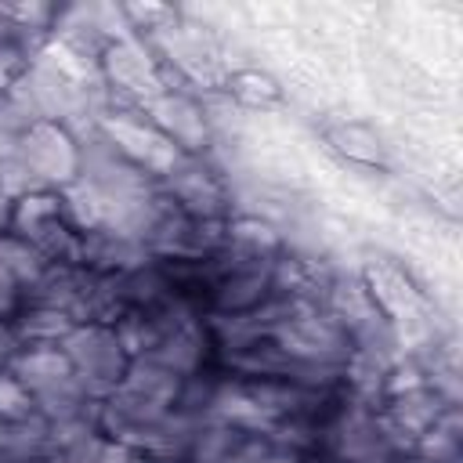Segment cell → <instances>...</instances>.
<instances>
[{
	"mask_svg": "<svg viewBox=\"0 0 463 463\" xmlns=\"http://www.w3.org/2000/svg\"><path fill=\"white\" fill-rule=\"evenodd\" d=\"M177 391H181V376H174L156 362L130 358L123 380L101 402V434L123 445L137 427L170 412L177 402Z\"/></svg>",
	"mask_w": 463,
	"mask_h": 463,
	"instance_id": "1",
	"label": "cell"
},
{
	"mask_svg": "<svg viewBox=\"0 0 463 463\" xmlns=\"http://www.w3.org/2000/svg\"><path fill=\"white\" fill-rule=\"evenodd\" d=\"M11 235L36 246L51 264H76L80 260V235L65 213L61 192H29L11 206Z\"/></svg>",
	"mask_w": 463,
	"mask_h": 463,
	"instance_id": "2",
	"label": "cell"
},
{
	"mask_svg": "<svg viewBox=\"0 0 463 463\" xmlns=\"http://www.w3.org/2000/svg\"><path fill=\"white\" fill-rule=\"evenodd\" d=\"M76 373V380L83 383V391L94 398V402H105L112 394V387L123 380L127 365H130V354L123 351L119 336L112 326H101V322H83V326H72L61 344H58Z\"/></svg>",
	"mask_w": 463,
	"mask_h": 463,
	"instance_id": "3",
	"label": "cell"
},
{
	"mask_svg": "<svg viewBox=\"0 0 463 463\" xmlns=\"http://www.w3.org/2000/svg\"><path fill=\"white\" fill-rule=\"evenodd\" d=\"M98 130L109 137V145H112L127 163H134L137 170L152 174L156 181H163V177L181 163V156H184L166 134H159V130L145 119L141 109H130V105H112V109L101 116Z\"/></svg>",
	"mask_w": 463,
	"mask_h": 463,
	"instance_id": "4",
	"label": "cell"
},
{
	"mask_svg": "<svg viewBox=\"0 0 463 463\" xmlns=\"http://www.w3.org/2000/svg\"><path fill=\"white\" fill-rule=\"evenodd\" d=\"M163 195L195 221H228L232 188L221 166L206 163V156H181V163L159 181Z\"/></svg>",
	"mask_w": 463,
	"mask_h": 463,
	"instance_id": "5",
	"label": "cell"
},
{
	"mask_svg": "<svg viewBox=\"0 0 463 463\" xmlns=\"http://www.w3.org/2000/svg\"><path fill=\"white\" fill-rule=\"evenodd\" d=\"M18 159L47 192H61L80 177V145L58 123H29L18 137Z\"/></svg>",
	"mask_w": 463,
	"mask_h": 463,
	"instance_id": "6",
	"label": "cell"
},
{
	"mask_svg": "<svg viewBox=\"0 0 463 463\" xmlns=\"http://www.w3.org/2000/svg\"><path fill=\"white\" fill-rule=\"evenodd\" d=\"M98 65H101V76H105V83L112 90V105L134 101L141 109V105H148L152 98H159L166 90L159 58L137 36H127V40L109 43L101 51Z\"/></svg>",
	"mask_w": 463,
	"mask_h": 463,
	"instance_id": "7",
	"label": "cell"
},
{
	"mask_svg": "<svg viewBox=\"0 0 463 463\" xmlns=\"http://www.w3.org/2000/svg\"><path fill=\"white\" fill-rule=\"evenodd\" d=\"M271 340L297 362H307V365H347L354 344H351V333L326 311H307L300 318H289L286 326H279L271 333Z\"/></svg>",
	"mask_w": 463,
	"mask_h": 463,
	"instance_id": "8",
	"label": "cell"
},
{
	"mask_svg": "<svg viewBox=\"0 0 463 463\" xmlns=\"http://www.w3.org/2000/svg\"><path fill=\"white\" fill-rule=\"evenodd\" d=\"M145 119L166 134L184 156H206L213 148V127L203 101H195L188 90H163L148 105H141Z\"/></svg>",
	"mask_w": 463,
	"mask_h": 463,
	"instance_id": "9",
	"label": "cell"
},
{
	"mask_svg": "<svg viewBox=\"0 0 463 463\" xmlns=\"http://www.w3.org/2000/svg\"><path fill=\"white\" fill-rule=\"evenodd\" d=\"M271 260L275 257L235 253L232 268L206 293V315H242V311H253L257 304H264L271 297Z\"/></svg>",
	"mask_w": 463,
	"mask_h": 463,
	"instance_id": "10",
	"label": "cell"
},
{
	"mask_svg": "<svg viewBox=\"0 0 463 463\" xmlns=\"http://www.w3.org/2000/svg\"><path fill=\"white\" fill-rule=\"evenodd\" d=\"M152 253L145 250L141 239L119 235V232H83L80 235V268L98 271V275H123L141 264H148Z\"/></svg>",
	"mask_w": 463,
	"mask_h": 463,
	"instance_id": "11",
	"label": "cell"
},
{
	"mask_svg": "<svg viewBox=\"0 0 463 463\" xmlns=\"http://www.w3.org/2000/svg\"><path fill=\"white\" fill-rule=\"evenodd\" d=\"M210 333H206V322L203 318H195V322H184V326H177V329H170L166 336H159L141 358L145 362H156V365H163V369H170L174 376H192V373H199L203 369V362H206V354H210Z\"/></svg>",
	"mask_w": 463,
	"mask_h": 463,
	"instance_id": "12",
	"label": "cell"
},
{
	"mask_svg": "<svg viewBox=\"0 0 463 463\" xmlns=\"http://www.w3.org/2000/svg\"><path fill=\"white\" fill-rule=\"evenodd\" d=\"M7 373L36 398L58 383H65L72 376V365L65 358V351L58 344H29V347H18V354L11 358Z\"/></svg>",
	"mask_w": 463,
	"mask_h": 463,
	"instance_id": "13",
	"label": "cell"
},
{
	"mask_svg": "<svg viewBox=\"0 0 463 463\" xmlns=\"http://www.w3.org/2000/svg\"><path fill=\"white\" fill-rule=\"evenodd\" d=\"M112 282H116L119 304L127 311H148V307H156V304H163L166 297L177 293L159 260H148V264H141L134 271H123V275H112Z\"/></svg>",
	"mask_w": 463,
	"mask_h": 463,
	"instance_id": "14",
	"label": "cell"
},
{
	"mask_svg": "<svg viewBox=\"0 0 463 463\" xmlns=\"http://www.w3.org/2000/svg\"><path fill=\"white\" fill-rule=\"evenodd\" d=\"M246 438H250L246 430H239V427H232V423H224V420H217V416L199 420L184 463H221V459H228Z\"/></svg>",
	"mask_w": 463,
	"mask_h": 463,
	"instance_id": "15",
	"label": "cell"
},
{
	"mask_svg": "<svg viewBox=\"0 0 463 463\" xmlns=\"http://www.w3.org/2000/svg\"><path fill=\"white\" fill-rule=\"evenodd\" d=\"M76 322L61 311H51V307H22L14 318H11V329L18 336L22 347L29 344H61V336L72 329Z\"/></svg>",
	"mask_w": 463,
	"mask_h": 463,
	"instance_id": "16",
	"label": "cell"
},
{
	"mask_svg": "<svg viewBox=\"0 0 463 463\" xmlns=\"http://www.w3.org/2000/svg\"><path fill=\"white\" fill-rule=\"evenodd\" d=\"M4 459H47L51 456V423L33 412L18 423H7L4 434Z\"/></svg>",
	"mask_w": 463,
	"mask_h": 463,
	"instance_id": "17",
	"label": "cell"
},
{
	"mask_svg": "<svg viewBox=\"0 0 463 463\" xmlns=\"http://www.w3.org/2000/svg\"><path fill=\"white\" fill-rule=\"evenodd\" d=\"M326 141L333 152H340L344 159H354V163H383V145L376 137V130H369L365 123H336L326 130Z\"/></svg>",
	"mask_w": 463,
	"mask_h": 463,
	"instance_id": "18",
	"label": "cell"
},
{
	"mask_svg": "<svg viewBox=\"0 0 463 463\" xmlns=\"http://www.w3.org/2000/svg\"><path fill=\"white\" fill-rule=\"evenodd\" d=\"M47 264H51V260H47L36 246H29L25 239H18V235H11V232L0 235V268H7V271L18 279L22 289L33 286V282L47 271Z\"/></svg>",
	"mask_w": 463,
	"mask_h": 463,
	"instance_id": "19",
	"label": "cell"
},
{
	"mask_svg": "<svg viewBox=\"0 0 463 463\" xmlns=\"http://www.w3.org/2000/svg\"><path fill=\"white\" fill-rule=\"evenodd\" d=\"M224 90L246 109H268L279 101V83L260 69H235L224 76Z\"/></svg>",
	"mask_w": 463,
	"mask_h": 463,
	"instance_id": "20",
	"label": "cell"
},
{
	"mask_svg": "<svg viewBox=\"0 0 463 463\" xmlns=\"http://www.w3.org/2000/svg\"><path fill=\"white\" fill-rule=\"evenodd\" d=\"M33 412H36L33 394L11 373H0V423H18V420H25Z\"/></svg>",
	"mask_w": 463,
	"mask_h": 463,
	"instance_id": "21",
	"label": "cell"
},
{
	"mask_svg": "<svg viewBox=\"0 0 463 463\" xmlns=\"http://www.w3.org/2000/svg\"><path fill=\"white\" fill-rule=\"evenodd\" d=\"M29 123H33V116L7 90H0V134H22Z\"/></svg>",
	"mask_w": 463,
	"mask_h": 463,
	"instance_id": "22",
	"label": "cell"
},
{
	"mask_svg": "<svg viewBox=\"0 0 463 463\" xmlns=\"http://www.w3.org/2000/svg\"><path fill=\"white\" fill-rule=\"evenodd\" d=\"M18 311H22V286L7 268H0V322L14 318Z\"/></svg>",
	"mask_w": 463,
	"mask_h": 463,
	"instance_id": "23",
	"label": "cell"
},
{
	"mask_svg": "<svg viewBox=\"0 0 463 463\" xmlns=\"http://www.w3.org/2000/svg\"><path fill=\"white\" fill-rule=\"evenodd\" d=\"M0 47H22L25 54H33V51H36V47L29 43V36H25V33H22L7 14H4V7H0Z\"/></svg>",
	"mask_w": 463,
	"mask_h": 463,
	"instance_id": "24",
	"label": "cell"
},
{
	"mask_svg": "<svg viewBox=\"0 0 463 463\" xmlns=\"http://www.w3.org/2000/svg\"><path fill=\"white\" fill-rule=\"evenodd\" d=\"M18 336H14V329H11V322H0V373H7V365H11V358L18 354Z\"/></svg>",
	"mask_w": 463,
	"mask_h": 463,
	"instance_id": "25",
	"label": "cell"
},
{
	"mask_svg": "<svg viewBox=\"0 0 463 463\" xmlns=\"http://www.w3.org/2000/svg\"><path fill=\"white\" fill-rule=\"evenodd\" d=\"M11 206H14V199L4 192V184H0V235L11 228Z\"/></svg>",
	"mask_w": 463,
	"mask_h": 463,
	"instance_id": "26",
	"label": "cell"
},
{
	"mask_svg": "<svg viewBox=\"0 0 463 463\" xmlns=\"http://www.w3.org/2000/svg\"><path fill=\"white\" fill-rule=\"evenodd\" d=\"M4 434H7V423H0V452H4Z\"/></svg>",
	"mask_w": 463,
	"mask_h": 463,
	"instance_id": "27",
	"label": "cell"
},
{
	"mask_svg": "<svg viewBox=\"0 0 463 463\" xmlns=\"http://www.w3.org/2000/svg\"><path fill=\"white\" fill-rule=\"evenodd\" d=\"M402 463H430V459H420V456H412V459H402Z\"/></svg>",
	"mask_w": 463,
	"mask_h": 463,
	"instance_id": "28",
	"label": "cell"
},
{
	"mask_svg": "<svg viewBox=\"0 0 463 463\" xmlns=\"http://www.w3.org/2000/svg\"><path fill=\"white\" fill-rule=\"evenodd\" d=\"M0 463H4V459H0Z\"/></svg>",
	"mask_w": 463,
	"mask_h": 463,
	"instance_id": "29",
	"label": "cell"
}]
</instances>
